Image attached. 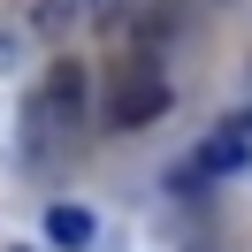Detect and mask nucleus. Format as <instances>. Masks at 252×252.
Listing matches in <instances>:
<instances>
[{"label": "nucleus", "instance_id": "5", "mask_svg": "<svg viewBox=\"0 0 252 252\" xmlns=\"http://www.w3.org/2000/svg\"><path fill=\"white\" fill-rule=\"evenodd\" d=\"M77 8L84 0H31V23L38 31H62V23H77Z\"/></svg>", "mask_w": 252, "mask_h": 252}, {"label": "nucleus", "instance_id": "6", "mask_svg": "<svg viewBox=\"0 0 252 252\" xmlns=\"http://www.w3.org/2000/svg\"><path fill=\"white\" fill-rule=\"evenodd\" d=\"M84 8H92V16L107 23V16H130V8H138V0H84Z\"/></svg>", "mask_w": 252, "mask_h": 252}, {"label": "nucleus", "instance_id": "1", "mask_svg": "<svg viewBox=\"0 0 252 252\" xmlns=\"http://www.w3.org/2000/svg\"><path fill=\"white\" fill-rule=\"evenodd\" d=\"M84 99H92V77H84V62H54V69H46V84H38V99H31L38 138H69V130L84 123Z\"/></svg>", "mask_w": 252, "mask_h": 252}, {"label": "nucleus", "instance_id": "2", "mask_svg": "<svg viewBox=\"0 0 252 252\" xmlns=\"http://www.w3.org/2000/svg\"><path fill=\"white\" fill-rule=\"evenodd\" d=\"M168 69H153V62H138V69H123L115 77V92H107V123L115 130H145V123H160L168 115Z\"/></svg>", "mask_w": 252, "mask_h": 252}, {"label": "nucleus", "instance_id": "3", "mask_svg": "<svg viewBox=\"0 0 252 252\" xmlns=\"http://www.w3.org/2000/svg\"><path fill=\"white\" fill-rule=\"evenodd\" d=\"M245 160H252V107H237L206 130V145L191 153V176H237Z\"/></svg>", "mask_w": 252, "mask_h": 252}, {"label": "nucleus", "instance_id": "4", "mask_svg": "<svg viewBox=\"0 0 252 252\" xmlns=\"http://www.w3.org/2000/svg\"><path fill=\"white\" fill-rule=\"evenodd\" d=\"M46 245L84 252V245H92V214H84V206H46Z\"/></svg>", "mask_w": 252, "mask_h": 252}]
</instances>
